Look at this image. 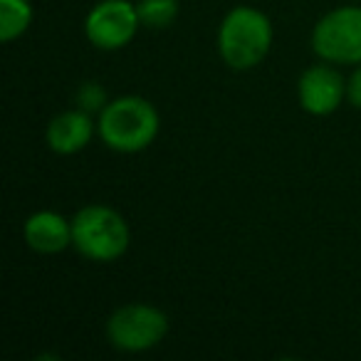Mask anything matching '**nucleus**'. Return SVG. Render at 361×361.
<instances>
[{"label":"nucleus","instance_id":"nucleus-13","mask_svg":"<svg viewBox=\"0 0 361 361\" xmlns=\"http://www.w3.org/2000/svg\"><path fill=\"white\" fill-rule=\"evenodd\" d=\"M346 99L351 106L361 109V65L351 72V77L346 80Z\"/></svg>","mask_w":361,"mask_h":361},{"label":"nucleus","instance_id":"nucleus-5","mask_svg":"<svg viewBox=\"0 0 361 361\" xmlns=\"http://www.w3.org/2000/svg\"><path fill=\"white\" fill-rule=\"evenodd\" d=\"M312 50L334 65H361V8L344 6L326 13L312 30Z\"/></svg>","mask_w":361,"mask_h":361},{"label":"nucleus","instance_id":"nucleus-1","mask_svg":"<svg viewBox=\"0 0 361 361\" xmlns=\"http://www.w3.org/2000/svg\"><path fill=\"white\" fill-rule=\"evenodd\" d=\"M99 139L119 154H139L149 149L161 131V116L149 99L126 94L111 99L99 111Z\"/></svg>","mask_w":361,"mask_h":361},{"label":"nucleus","instance_id":"nucleus-8","mask_svg":"<svg viewBox=\"0 0 361 361\" xmlns=\"http://www.w3.org/2000/svg\"><path fill=\"white\" fill-rule=\"evenodd\" d=\"M23 235L30 250L40 255H57L72 245V221L55 211H37L25 221Z\"/></svg>","mask_w":361,"mask_h":361},{"label":"nucleus","instance_id":"nucleus-3","mask_svg":"<svg viewBox=\"0 0 361 361\" xmlns=\"http://www.w3.org/2000/svg\"><path fill=\"white\" fill-rule=\"evenodd\" d=\"M131 233L124 216L104 203H90L72 218V247L92 262H114L129 250Z\"/></svg>","mask_w":361,"mask_h":361},{"label":"nucleus","instance_id":"nucleus-2","mask_svg":"<svg viewBox=\"0 0 361 361\" xmlns=\"http://www.w3.org/2000/svg\"><path fill=\"white\" fill-rule=\"evenodd\" d=\"M272 47V23L265 13L238 6L218 27V52L231 70L245 72L257 67Z\"/></svg>","mask_w":361,"mask_h":361},{"label":"nucleus","instance_id":"nucleus-10","mask_svg":"<svg viewBox=\"0 0 361 361\" xmlns=\"http://www.w3.org/2000/svg\"><path fill=\"white\" fill-rule=\"evenodd\" d=\"M32 23L30 0H0V40L13 42L25 35Z\"/></svg>","mask_w":361,"mask_h":361},{"label":"nucleus","instance_id":"nucleus-9","mask_svg":"<svg viewBox=\"0 0 361 361\" xmlns=\"http://www.w3.org/2000/svg\"><path fill=\"white\" fill-rule=\"evenodd\" d=\"M92 136H94V121L85 109L62 111L47 124V146L60 156L82 151L92 141Z\"/></svg>","mask_w":361,"mask_h":361},{"label":"nucleus","instance_id":"nucleus-6","mask_svg":"<svg viewBox=\"0 0 361 361\" xmlns=\"http://www.w3.org/2000/svg\"><path fill=\"white\" fill-rule=\"evenodd\" d=\"M141 18L131 0H102L85 20V35L97 50H121L139 32Z\"/></svg>","mask_w":361,"mask_h":361},{"label":"nucleus","instance_id":"nucleus-4","mask_svg":"<svg viewBox=\"0 0 361 361\" xmlns=\"http://www.w3.org/2000/svg\"><path fill=\"white\" fill-rule=\"evenodd\" d=\"M169 331V317L159 307L146 302H129L111 312L106 319V336L111 346L129 354L149 351L161 344Z\"/></svg>","mask_w":361,"mask_h":361},{"label":"nucleus","instance_id":"nucleus-11","mask_svg":"<svg viewBox=\"0 0 361 361\" xmlns=\"http://www.w3.org/2000/svg\"><path fill=\"white\" fill-rule=\"evenodd\" d=\"M136 11L144 27L164 30L178 18V0H139Z\"/></svg>","mask_w":361,"mask_h":361},{"label":"nucleus","instance_id":"nucleus-12","mask_svg":"<svg viewBox=\"0 0 361 361\" xmlns=\"http://www.w3.org/2000/svg\"><path fill=\"white\" fill-rule=\"evenodd\" d=\"M80 104L85 106V109H104V92H102V87L97 85H85L80 90Z\"/></svg>","mask_w":361,"mask_h":361},{"label":"nucleus","instance_id":"nucleus-7","mask_svg":"<svg viewBox=\"0 0 361 361\" xmlns=\"http://www.w3.org/2000/svg\"><path fill=\"white\" fill-rule=\"evenodd\" d=\"M297 97L307 114L329 116L339 109L341 99L346 97V82L334 67L312 65L297 82Z\"/></svg>","mask_w":361,"mask_h":361}]
</instances>
